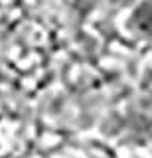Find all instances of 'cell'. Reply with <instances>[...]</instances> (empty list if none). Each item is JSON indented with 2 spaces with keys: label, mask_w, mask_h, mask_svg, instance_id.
<instances>
[]
</instances>
